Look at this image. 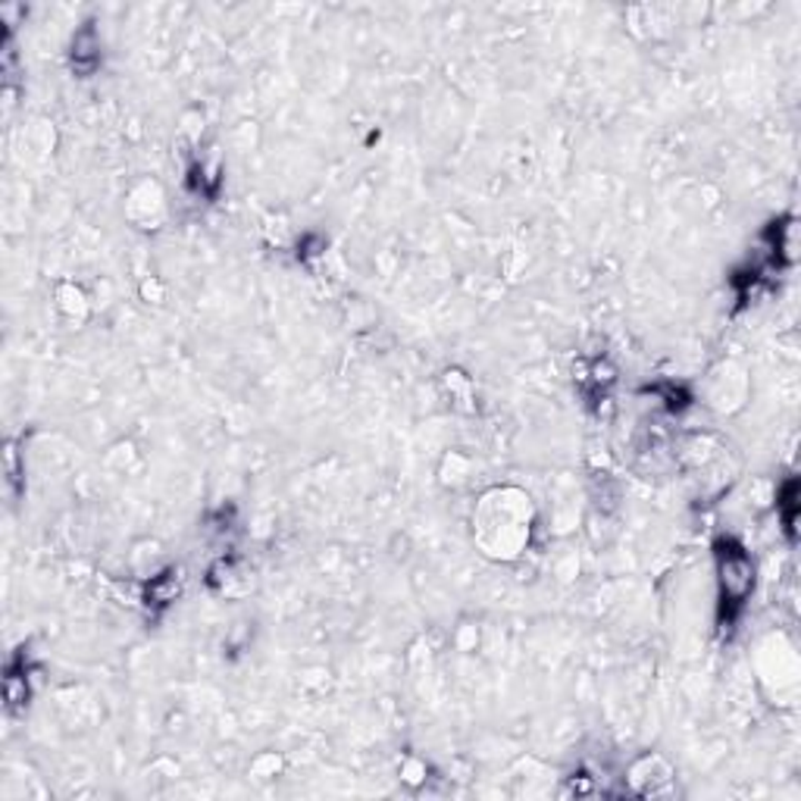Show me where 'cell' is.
Wrapping results in <instances>:
<instances>
[{
  "label": "cell",
  "mask_w": 801,
  "mask_h": 801,
  "mask_svg": "<svg viewBox=\"0 0 801 801\" xmlns=\"http://www.w3.org/2000/svg\"><path fill=\"white\" fill-rule=\"evenodd\" d=\"M100 67V41L98 34L91 32V29H82V32H76L72 38V69L76 72H95Z\"/></svg>",
  "instance_id": "cell-3"
},
{
  "label": "cell",
  "mask_w": 801,
  "mask_h": 801,
  "mask_svg": "<svg viewBox=\"0 0 801 801\" xmlns=\"http://www.w3.org/2000/svg\"><path fill=\"white\" fill-rule=\"evenodd\" d=\"M179 573H164V576H150V585H148V599L154 604H169V601L179 599V592H182V583L176 580Z\"/></svg>",
  "instance_id": "cell-4"
},
{
  "label": "cell",
  "mask_w": 801,
  "mask_h": 801,
  "mask_svg": "<svg viewBox=\"0 0 801 801\" xmlns=\"http://www.w3.org/2000/svg\"><path fill=\"white\" fill-rule=\"evenodd\" d=\"M714 557H718L720 599L726 607H742L754 592V561L733 538H723Z\"/></svg>",
  "instance_id": "cell-2"
},
{
  "label": "cell",
  "mask_w": 801,
  "mask_h": 801,
  "mask_svg": "<svg viewBox=\"0 0 801 801\" xmlns=\"http://www.w3.org/2000/svg\"><path fill=\"white\" fill-rule=\"evenodd\" d=\"M533 533V504L517 488H492L485 492L476 514L473 535L479 548L495 561H514L530 545Z\"/></svg>",
  "instance_id": "cell-1"
}]
</instances>
